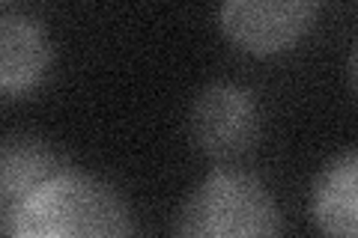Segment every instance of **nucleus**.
Here are the masks:
<instances>
[{
    "label": "nucleus",
    "instance_id": "1",
    "mask_svg": "<svg viewBox=\"0 0 358 238\" xmlns=\"http://www.w3.org/2000/svg\"><path fill=\"white\" fill-rule=\"evenodd\" d=\"M18 238H120L131 235V211L110 185L69 167L39 185L6 214Z\"/></svg>",
    "mask_w": 358,
    "mask_h": 238
},
{
    "label": "nucleus",
    "instance_id": "2",
    "mask_svg": "<svg viewBox=\"0 0 358 238\" xmlns=\"http://www.w3.org/2000/svg\"><path fill=\"white\" fill-rule=\"evenodd\" d=\"M173 230L192 238H268L281 232V214L254 176L212 173L188 194Z\"/></svg>",
    "mask_w": 358,
    "mask_h": 238
},
{
    "label": "nucleus",
    "instance_id": "3",
    "mask_svg": "<svg viewBox=\"0 0 358 238\" xmlns=\"http://www.w3.org/2000/svg\"><path fill=\"white\" fill-rule=\"evenodd\" d=\"M320 0H221V30L239 51L275 57L308 36Z\"/></svg>",
    "mask_w": 358,
    "mask_h": 238
},
{
    "label": "nucleus",
    "instance_id": "4",
    "mask_svg": "<svg viewBox=\"0 0 358 238\" xmlns=\"http://www.w3.org/2000/svg\"><path fill=\"white\" fill-rule=\"evenodd\" d=\"M260 117L248 89L236 84H209L188 110V134L209 158H239L251 149Z\"/></svg>",
    "mask_w": 358,
    "mask_h": 238
},
{
    "label": "nucleus",
    "instance_id": "5",
    "mask_svg": "<svg viewBox=\"0 0 358 238\" xmlns=\"http://www.w3.org/2000/svg\"><path fill=\"white\" fill-rule=\"evenodd\" d=\"M51 69V39L27 15H0V96H24Z\"/></svg>",
    "mask_w": 358,
    "mask_h": 238
},
{
    "label": "nucleus",
    "instance_id": "6",
    "mask_svg": "<svg viewBox=\"0 0 358 238\" xmlns=\"http://www.w3.org/2000/svg\"><path fill=\"white\" fill-rule=\"evenodd\" d=\"M60 155L39 137H9L0 143V209L13 211L39 185L63 173Z\"/></svg>",
    "mask_w": 358,
    "mask_h": 238
},
{
    "label": "nucleus",
    "instance_id": "7",
    "mask_svg": "<svg viewBox=\"0 0 358 238\" xmlns=\"http://www.w3.org/2000/svg\"><path fill=\"white\" fill-rule=\"evenodd\" d=\"M358 155L350 149L338 155L334 161L317 176L310 200L313 223L326 235L352 238L358 232Z\"/></svg>",
    "mask_w": 358,
    "mask_h": 238
},
{
    "label": "nucleus",
    "instance_id": "8",
    "mask_svg": "<svg viewBox=\"0 0 358 238\" xmlns=\"http://www.w3.org/2000/svg\"><path fill=\"white\" fill-rule=\"evenodd\" d=\"M0 3H6V0H0Z\"/></svg>",
    "mask_w": 358,
    "mask_h": 238
}]
</instances>
